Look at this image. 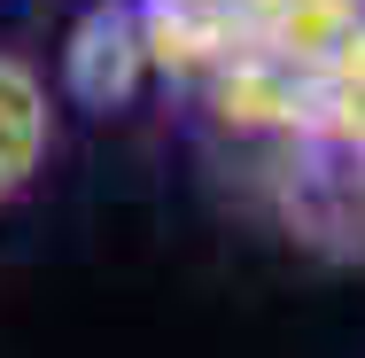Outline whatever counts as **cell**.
Listing matches in <instances>:
<instances>
[{
    "label": "cell",
    "instance_id": "cell-4",
    "mask_svg": "<svg viewBox=\"0 0 365 358\" xmlns=\"http://www.w3.org/2000/svg\"><path fill=\"white\" fill-rule=\"evenodd\" d=\"M179 8H195V16H210V24H225L233 39H257V24L280 8V0H179Z\"/></svg>",
    "mask_w": 365,
    "mask_h": 358
},
{
    "label": "cell",
    "instance_id": "cell-1",
    "mask_svg": "<svg viewBox=\"0 0 365 358\" xmlns=\"http://www.w3.org/2000/svg\"><path fill=\"white\" fill-rule=\"evenodd\" d=\"M264 187L295 242L365 265V156L334 141H295L280 156H264Z\"/></svg>",
    "mask_w": 365,
    "mask_h": 358
},
{
    "label": "cell",
    "instance_id": "cell-3",
    "mask_svg": "<svg viewBox=\"0 0 365 358\" xmlns=\"http://www.w3.org/2000/svg\"><path fill=\"white\" fill-rule=\"evenodd\" d=\"M47 156V86L31 63L0 55V195H16Z\"/></svg>",
    "mask_w": 365,
    "mask_h": 358
},
{
    "label": "cell",
    "instance_id": "cell-2",
    "mask_svg": "<svg viewBox=\"0 0 365 358\" xmlns=\"http://www.w3.org/2000/svg\"><path fill=\"white\" fill-rule=\"evenodd\" d=\"M155 78L140 31V0H93L63 39V94L78 109H133Z\"/></svg>",
    "mask_w": 365,
    "mask_h": 358
}]
</instances>
